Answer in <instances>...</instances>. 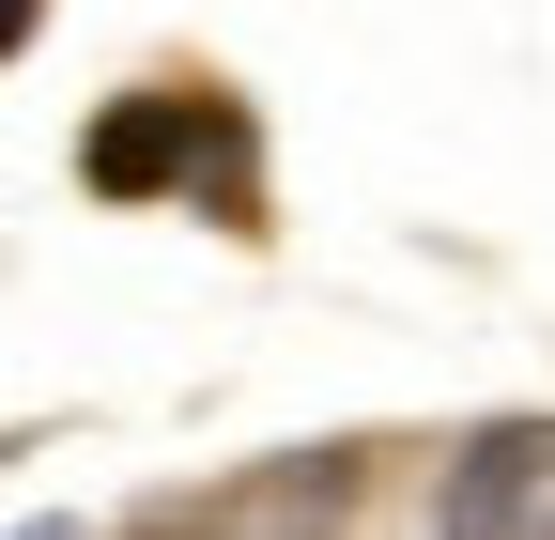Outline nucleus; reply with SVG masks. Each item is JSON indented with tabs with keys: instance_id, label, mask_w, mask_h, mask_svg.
Wrapping results in <instances>:
<instances>
[{
	"instance_id": "obj_1",
	"label": "nucleus",
	"mask_w": 555,
	"mask_h": 540,
	"mask_svg": "<svg viewBox=\"0 0 555 540\" xmlns=\"http://www.w3.org/2000/svg\"><path fill=\"white\" fill-rule=\"evenodd\" d=\"M356 525V448H278L232 494H170L139 510V540H339Z\"/></svg>"
},
{
	"instance_id": "obj_4",
	"label": "nucleus",
	"mask_w": 555,
	"mask_h": 540,
	"mask_svg": "<svg viewBox=\"0 0 555 540\" xmlns=\"http://www.w3.org/2000/svg\"><path fill=\"white\" fill-rule=\"evenodd\" d=\"M31 16H47V0H0V62H16V47H31Z\"/></svg>"
},
{
	"instance_id": "obj_2",
	"label": "nucleus",
	"mask_w": 555,
	"mask_h": 540,
	"mask_svg": "<svg viewBox=\"0 0 555 540\" xmlns=\"http://www.w3.org/2000/svg\"><path fill=\"white\" fill-rule=\"evenodd\" d=\"M540 479H555V433H540V417H494V433H463L448 494H433V540H525Z\"/></svg>"
},
{
	"instance_id": "obj_3",
	"label": "nucleus",
	"mask_w": 555,
	"mask_h": 540,
	"mask_svg": "<svg viewBox=\"0 0 555 540\" xmlns=\"http://www.w3.org/2000/svg\"><path fill=\"white\" fill-rule=\"evenodd\" d=\"M185 155H201V93H155V108H108V124H93V185H108V201L170 185Z\"/></svg>"
}]
</instances>
